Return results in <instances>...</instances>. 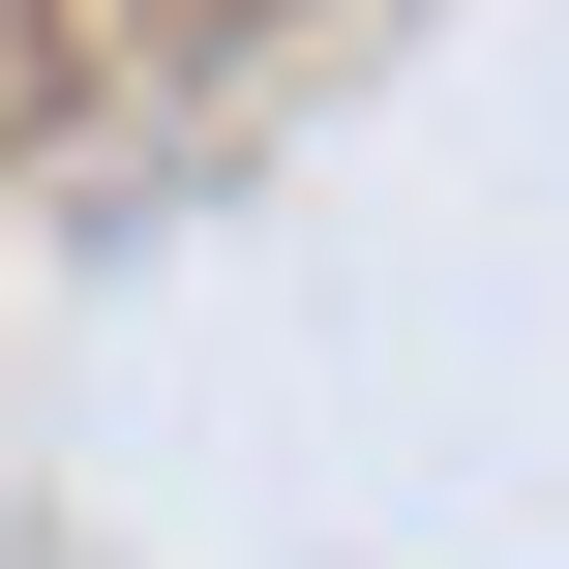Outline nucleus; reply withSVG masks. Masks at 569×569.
<instances>
[]
</instances>
